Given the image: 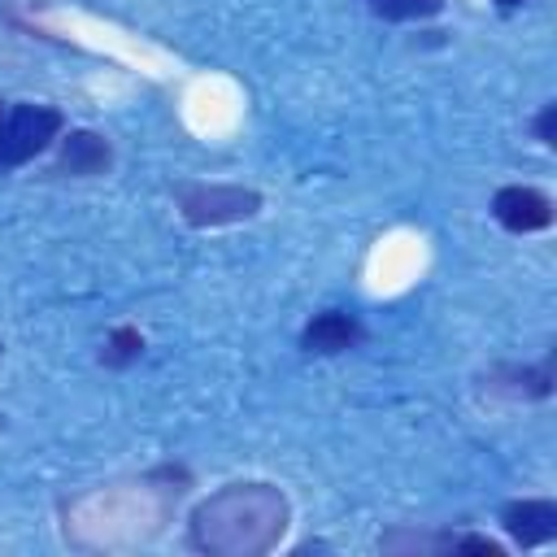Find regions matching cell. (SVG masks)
Listing matches in <instances>:
<instances>
[{
  "label": "cell",
  "instance_id": "cell-1",
  "mask_svg": "<svg viewBox=\"0 0 557 557\" xmlns=\"http://www.w3.org/2000/svg\"><path fill=\"white\" fill-rule=\"evenodd\" d=\"M292 505L274 483H226L187 518V544L213 557H261L278 548Z\"/></svg>",
  "mask_w": 557,
  "mask_h": 557
},
{
  "label": "cell",
  "instance_id": "cell-2",
  "mask_svg": "<svg viewBox=\"0 0 557 557\" xmlns=\"http://www.w3.org/2000/svg\"><path fill=\"white\" fill-rule=\"evenodd\" d=\"M174 205L187 226H231L261 213V191L239 183H178Z\"/></svg>",
  "mask_w": 557,
  "mask_h": 557
},
{
  "label": "cell",
  "instance_id": "cell-3",
  "mask_svg": "<svg viewBox=\"0 0 557 557\" xmlns=\"http://www.w3.org/2000/svg\"><path fill=\"white\" fill-rule=\"evenodd\" d=\"M65 131V113L57 104H13L0 117V170H17L35 161Z\"/></svg>",
  "mask_w": 557,
  "mask_h": 557
},
{
  "label": "cell",
  "instance_id": "cell-4",
  "mask_svg": "<svg viewBox=\"0 0 557 557\" xmlns=\"http://www.w3.org/2000/svg\"><path fill=\"white\" fill-rule=\"evenodd\" d=\"M492 218L513 231V235H531V231H548L553 226V200L540 187L527 183H509L492 196Z\"/></svg>",
  "mask_w": 557,
  "mask_h": 557
},
{
  "label": "cell",
  "instance_id": "cell-5",
  "mask_svg": "<svg viewBox=\"0 0 557 557\" xmlns=\"http://www.w3.org/2000/svg\"><path fill=\"white\" fill-rule=\"evenodd\" d=\"M500 527L518 548H544L557 540V500L548 496H522L500 509Z\"/></svg>",
  "mask_w": 557,
  "mask_h": 557
},
{
  "label": "cell",
  "instance_id": "cell-6",
  "mask_svg": "<svg viewBox=\"0 0 557 557\" xmlns=\"http://www.w3.org/2000/svg\"><path fill=\"white\" fill-rule=\"evenodd\" d=\"M57 161H52V174L61 178H96L113 165V148L104 135L87 131V126H74V131H61L57 139Z\"/></svg>",
  "mask_w": 557,
  "mask_h": 557
},
{
  "label": "cell",
  "instance_id": "cell-7",
  "mask_svg": "<svg viewBox=\"0 0 557 557\" xmlns=\"http://www.w3.org/2000/svg\"><path fill=\"white\" fill-rule=\"evenodd\" d=\"M361 335H366V331H361V322H357L352 313H344V309H322V313H313V318L305 322L300 348L313 352V357H339V352L357 348Z\"/></svg>",
  "mask_w": 557,
  "mask_h": 557
},
{
  "label": "cell",
  "instance_id": "cell-8",
  "mask_svg": "<svg viewBox=\"0 0 557 557\" xmlns=\"http://www.w3.org/2000/svg\"><path fill=\"white\" fill-rule=\"evenodd\" d=\"M487 392H505V396H522V400H544L553 392V366H496L492 374H483Z\"/></svg>",
  "mask_w": 557,
  "mask_h": 557
},
{
  "label": "cell",
  "instance_id": "cell-9",
  "mask_svg": "<svg viewBox=\"0 0 557 557\" xmlns=\"http://www.w3.org/2000/svg\"><path fill=\"white\" fill-rule=\"evenodd\" d=\"M383 553H453V531H413V527H392L379 535Z\"/></svg>",
  "mask_w": 557,
  "mask_h": 557
},
{
  "label": "cell",
  "instance_id": "cell-10",
  "mask_svg": "<svg viewBox=\"0 0 557 557\" xmlns=\"http://www.w3.org/2000/svg\"><path fill=\"white\" fill-rule=\"evenodd\" d=\"M139 352H144V335H139L135 326H113V331L104 335V348H100V361H104L109 370H122V366H131V361H139Z\"/></svg>",
  "mask_w": 557,
  "mask_h": 557
},
{
  "label": "cell",
  "instance_id": "cell-11",
  "mask_svg": "<svg viewBox=\"0 0 557 557\" xmlns=\"http://www.w3.org/2000/svg\"><path fill=\"white\" fill-rule=\"evenodd\" d=\"M366 9L383 22H422L444 13V0H366Z\"/></svg>",
  "mask_w": 557,
  "mask_h": 557
},
{
  "label": "cell",
  "instance_id": "cell-12",
  "mask_svg": "<svg viewBox=\"0 0 557 557\" xmlns=\"http://www.w3.org/2000/svg\"><path fill=\"white\" fill-rule=\"evenodd\" d=\"M535 139H540L544 148L557 144V104H544V109H540V117H535Z\"/></svg>",
  "mask_w": 557,
  "mask_h": 557
},
{
  "label": "cell",
  "instance_id": "cell-13",
  "mask_svg": "<svg viewBox=\"0 0 557 557\" xmlns=\"http://www.w3.org/2000/svg\"><path fill=\"white\" fill-rule=\"evenodd\" d=\"M500 9H518V4H527V0H496Z\"/></svg>",
  "mask_w": 557,
  "mask_h": 557
},
{
  "label": "cell",
  "instance_id": "cell-14",
  "mask_svg": "<svg viewBox=\"0 0 557 557\" xmlns=\"http://www.w3.org/2000/svg\"><path fill=\"white\" fill-rule=\"evenodd\" d=\"M0 117H4V100H0Z\"/></svg>",
  "mask_w": 557,
  "mask_h": 557
},
{
  "label": "cell",
  "instance_id": "cell-15",
  "mask_svg": "<svg viewBox=\"0 0 557 557\" xmlns=\"http://www.w3.org/2000/svg\"><path fill=\"white\" fill-rule=\"evenodd\" d=\"M0 357H4V344H0Z\"/></svg>",
  "mask_w": 557,
  "mask_h": 557
},
{
  "label": "cell",
  "instance_id": "cell-16",
  "mask_svg": "<svg viewBox=\"0 0 557 557\" xmlns=\"http://www.w3.org/2000/svg\"><path fill=\"white\" fill-rule=\"evenodd\" d=\"M0 426H4V422H0Z\"/></svg>",
  "mask_w": 557,
  "mask_h": 557
}]
</instances>
